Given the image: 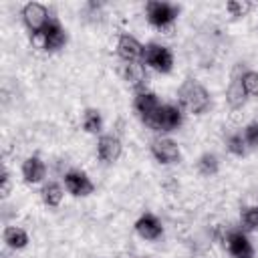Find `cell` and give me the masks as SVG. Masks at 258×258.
Returning <instances> with one entry per match:
<instances>
[{
    "label": "cell",
    "mask_w": 258,
    "mask_h": 258,
    "mask_svg": "<svg viewBox=\"0 0 258 258\" xmlns=\"http://www.w3.org/2000/svg\"><path fill=\"white\" fill-rule=\"evenodd\" d=\"M179 97V107L185 109L187 113L202 115L210 109V93L206 91L204 85H200L194 79H185L177 91Z\"/></svg>",
    "instance_id": "cell-1"
},
{
    "label": "cell",
    "mask_w": 258,
    "mask_h": 258,
    "mask_svg": "<svg viewBox=\"0 0 258 258\" xmlns=\"http://www.w3.org/2000/svg\"><path fill=\"white\" fill-rule=\"evenodd\" d=\"M183 121V113L179 105H171V103H161L159 111L155 113V117L149 121V127L153 131L159 133H169L175 131Z\"/></svg>",
    "instance_id": "cell-2"
},
{
    "label": "cell",
    "mask_w": 258,
    "mask_h": 258,
    "mask_svg": "<svg viewBox=\"0 0 258 258\" xmlns=\"http://www.w3.org/2000/svg\"><path fill=\"white\" fill-rule=\"evenodd\" d=\"M32 40H34V44H36L38 48H42V50H58V48H62L64 42H67V32H64V28L60 26L58 20L50 18V22H48L40 32L32 34Z\"/></svg>",
    "instance_id": "cell-3"
},
{
    "label": "cell",
    "mask_w": 258,
    "mask_h": 258,
    "mask_svg": "<svg viewBox=\"0 0 258 258\" xmlns=\"http://www.w3.org/2000/svg\"><path fill=\"white\" fill-rule=\"evenodd\" d=\"M143 64H147L153 71L165 75L173 69V54L167 46L157 44V42H149L143 48Z\"/></svg>",
    "instance_id": "cell-4"
},
{
    "label": "cell",
    "mask_w": 258,
    "mask_h": 258,
    "mask_svg": "<svg viewBox=\"0 0 258 258\" xmlns=\"http://www.w3.org/2000/svg\"><path fill=\"white\" fill-rule=\"evenodd\" d=\"M179 14V8L169 4V2H157V0H151L145 4V16L149 20V24L157 26V28H165L169 26Z\"/></svg>",
    "instance_id": "cell-5"
},
{
    "label": "cell",
    "mask_w": 258,
    "mask_h": 258,
    "mask_svg": "<svg viewBox=\"0 0 258 258\" xmlns=\"http://www.w3.org/2000/svg\"><path fill=\"white\" fill-rule=\"evenodd\" d=\"M151 155L155 157L157 163H163V165H171V163H177L179 157H181V151H179V145L169 139V137H157L151 141Z\"/></svg>",
    "instance_id": "cell-6"
},
{
    "label": "cell",
    "mask_w": 258,
    "mask_h": 258,
    "mask_svg": "<svg viewBox=\"0 0 258 258\" xmlns=\"http://www.w3.org/2000/svg\"><path fill=\"white\" fill-rule=\"evenodd\" d=\"M224 246L232 258H254V246L242 230H228Z\"/></svg>",
    "instance_id": "cell-7"
},
{
    "label": "cell",
    "mask_w": 258,
    "mask_h": 258,
    "mask_svg": "<svg viewBox=\"0 0 258 258\" xmlns=\"http://www.w3.org/2000/svg\"><path fill=\"white\" fill-rule=\"evenodd\" d=\"M22 22H24V26H26L32 34L40 32V30L50 22V16H48L46 6L40 4V2H28V4L22 8Z\"/></svg>",
    "instance_id": "cell-8"
},
{
    "label": "cell",
    "mask_w": 258,
    "mask_h": 258,
    "mask_svg": "<svg viewBox=\"0 0 258 258\" xmlns=\"http://www.w3.org/2000/svg\"><path fill=\"white\" fill-rule=\"evenodd\" d=\"M64 187L69 194H73L75 198H85V196H91L95 185L91 181V177L81 171V169H71L64 173Z\"/></svg>",
    "instance_id": "cell-9"
},
{
    "label": "cell",
    "mask_w": 258,
    "mask_h": 258,
    "mask_svg": "<svg viewBox=\"0 0 258 258\" xmlns=\"http://www.w3.org/2000/svg\"><path fill=\"white\" fill-rule=\"evenodd\" d=\"M133 107H135V111H137V115L149 125V121L155 117V113L159 111V107H161V101L157 99V95L155 93H151V91H137V95H135V101H133Z\"/></svg>",
    "instance_id": "cell-10"
},
{
    "label": "cell",
    "mask_w": 258,
    "mask_h": 258,
    "mask_svg": "<svg viewBox=\"0 0 258 258\" xmlns=\"http://www.w3.org/2000/svg\"><path fill=\"white\" fill-rule=\"evenodd\" d=\"M123 145L117 135H101L97 141V157L103 163H113L121 157Z\"/></svg>",
    "instance_id": "cell-11"
},
{
    "label": "cell",
    "mask_w": 258,
    "mask_h": 258,
    "mask_svg": "<svg viewBox=\"0 0 258 258\" xmlns=\"http://www.w3.org/2000/svg\"><path fill=\"white\" fill-rule=\"evenodd\" d=\"M143 44L131 36V34H121L117 40V54L119 58H123L125 62H137L143 58Z\"/></svg>",
    "instance_id": "cell-12"
},
{
    "label": "cell",
    "mask_w": 258,
    "mask_h": 258,
    "mask_svg": "<svg viewBox=\"0 0 258 258\" xmlns=\"http://www.w3.org/2000/svg\"><path fill=\"white\" fill-rule=\"evenodd\" d=\"M135 232L143 238V240H157L163 234V226L159 222L157 216L153 214H143L139 216V220L135 222Z\"/></svg>",
    "instance_id": "cell-13"
},
{
    "label": "cell",
    "mask_w": 258,
    "mask_h": 258,
    "mask_svg": "<svg viewBox=\"0 0 258 258\" xmlns=\"http://www.w3.org/2000/svg\"><path fill=\"white\" fill-rule=\"evenodd\" d=\"M46 175V165L38 155H30L22 163V177L26 183H40Z\"/></svg>",
    "instance_id": "cell-14"
},
{
    "label": "cell",
    "mask_w": 258,
    "mask_h": 258,
    "mask_svg": "<svg viewBox=\"0 0 258 258\" xmlns=\"http://www.w3.org/2000/svg\"><path fill=\"white\" fill-rule=\"evenodd\" d=\"M123 79L135 87L137 91H143V83H145V67L137 60V62H125L123 64V71H121Z\"/></svg>",
    "instance_id": "cell-15"
},
{
    "label": "cell",
    "mask_w": 258,
    "mask_h": 258,
    "mask_svg": "<svg viewBox=\"0 0 258 258\" xmlns=\"http://www.w3.org/2000/svg\"><path fill=\"white\" fill-rule=\"evenodd\" d=\"M246 99H248V95H246V91H244V87L240 83V77L232 79V83L226 89V101H228V105L232 109H240V107L246 105Z\"/></svg>",
    "instance_id": "cell-16"
},
{
    "label": "cell",
    "mask_w": 258,
    "mask_h": 258,
    "mask_svg": "<svg viewBox=\"0 0 258 258\" xmlns=\"http://www.w3.org/2000/svg\"><path fill=\"white\" fill-rule=\"evenodd\" d=\"M2 240H4V244H6L8 248H12V250H22V248L28 244V234H26L22 228H18V226H8V228H4Z\"/></svg>",
    "instance_id": "cell-17"
},
{
    "label": "cell",
    "mask_w": 258,
    "mask_h": 258,
    "mask_svg": "<svg viewBox=\"0 0 258 258\" xmlns=\"http://www.w3.org/2000/svg\"><path fill=\"white\" fill-rule=\"evenodd\" d=\"M62 196H64V191H62L60 183H56V181H48V183H44L42 189H40V198H42V202H44L48 208L60 206Z\"/></svg>",
    "instance_id": "cell-18"
},
{
    "label": "cell",
    "mask_w": 258,
    "mask_h": 258,
    "mask_svg": "<svg viewBox=\"0 0 258 258\" xmlns=\"http://www.w3.org/2000/svg\"><path fill=\"white\" fill-rule=\"evenodd\" d=\"M83 129L87 133H91V135H97V133L103 131V117H101V113L97 109H93V107L85 109V113H83Z\"/></svg>",
    "instance_id": "cell-19"
},
{
    "label": "cell",
    "mask_w": 258,
    "mask_h": 258,
    "mask_svg": "<svg viewBox=\"0 0 258 258\" xmlns=\"http://www.w3.org/2000/svg\"><path fill=\"white\" fill-rule=\"evenodd\" d=\"M218 169H220V161H218V157L214 155V153H204V155H200V159H198V171L202 173V175H216L218 173Z\"/></svg>",
    "instance_id": "cell-20"
},
{
    "label": "cell",
    "mask_w": 258,
    "mask_h": 258,
    "mask_svg": "<svg viewBox=\"0 0 258 258\" xmlns=\"http://www.w3.org/2000/svg\"><path fill=\"white\" fill-rule=\"evenodd\" d=\"M226 145H228V151H230L232 155L242 157V155L248 153V143H246V139H244L242 133H232V135H228Z\"/></svg>",
    "instance_id": "cell-21"
},
{
    "label": "cell",
    "mask_w": 258,
    "mask_h": 258,
    "mask_svg": "<svg viewBox=\"0 0 258 258\" xmlns=\"http://www.w3.org/2000/svg\"><path fill=\"white\" fill-rule=\"evenodd\" d=\"M240 222H242V228H244V230H248V232H258V206L244 208L242 214H240Z\"/></svg>",
    "instance_id": "cell-22"
},
{
    "label": "cell",
    "mask_w": 258,
    "mask_h": 258,
    "mask_svg": "<svg viewBox=\"0 0 258 258\" xmlns=\"http://www.w3.org/2000/svg\"><path fill=\"white\" fill-rule=\"evenodd\" d=\"M240 83L248 97H258V71H244L240 75Z\"/></svg>",
    "instance_id": "cell-23"
},
{
    "label": "cell",
    "mask_w": 258,
    "mask_h": 258,
    "mask_svg": "<svg viewBox=\"0 0 258 258\" xmlns=\"http://www.w3.org/2000/svg\"><path fill=\"white\" fill-rule=\"evenodd\" d=\"M226 10L232 14V16H246L250 10H252V4L246 2V0H232L226 4Z\"/></svg>",
    "instance_id": "cell-24"
},
{
    "label": "cell",
    "mask_w": 258,
    "mask_h": 258,
    "mask_svg": "<svg viewBox=\"0 0 258 258\" xmlns=\"http://www.w3.org/2000/svg\"><path fill=\"white\" fill-rule=\"evenodd\" d=\"M242 135H244L248 147H252V149L258 147V123H256V121L248 123V125L244 127V131H242Z\"/></svg>",
    "instance_id": "cell-25"
},
{
    "label": "cell",
    "mask_w": 258,
    "mask_h": 258,
    "mask_svg": "<svg viewBox=\"0 0 258 258\" xmlns=\"http://www.w3.org/2000/svg\"><path fill=\"white\" fill-rule=\"evenodd\" d=\"M10 185H12L10 183V173L4 169L2 171V177H0V196L2 198H8L10 196Z\"/></svg>",
    "instance_id": "cell-26"
}]
</instances>
